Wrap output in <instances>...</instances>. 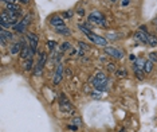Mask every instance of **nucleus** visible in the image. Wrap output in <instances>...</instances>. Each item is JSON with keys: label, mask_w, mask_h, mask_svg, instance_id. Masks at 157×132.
Here are the masks:
<instances>
[{"label": "nucleus", "mask_w": 157, "mask_h": 132, "mask_svg": "<svg viewBox=\"0 0 157 132\" xmlns=\"http://www.w3.org/2000/svg\"><path fill=\"white\" fill-rule=\"evenodd\" d=\"M90 82L96 90L103 92V90H106V88H108V78H106L105 73H102V71H98V73L94 74V76L90 78Z\"/></svg>", "instance_id": "nucleus-1"}, {"label": "nucleus", "mask_w": 157, "mask_h": 132, "mask_svg": "<svg viewBox=\"0 0 157 132\" xmlns=\"http://www.w3.org/2000/svg\"><path fill=\"white\" fill-rule=\"evenodd\" d=\"M89 20L93 22L96 24H101V26H106V22H105V18L99 14L98 11H94L89 15Z\"/></svg>", "instance_id": "nucleus-2"}, {"label": "nucleus", "mask_w": 157, "mask_h": 132, "mask_svg": "<svg viewBox=\"0 0 157 132\" xmlns=\"http://www.w3.org/2000/svg\"><path fill=\"white\" fill-rule=\"evenodd\" d=\"M27 38H28L30 49H31V51L35 54L36 49H38V43H39V38H38V35H36V34H34V32H30L28 35H27Z\"/></svg>", "instance_id": "nucleus-3"}, {"label": "nucleus", "mask_w": 157, "mask_h": 132, "mask_svg": "<svg viewBox=\"0 0 157 132\" xmlns=\"http://www.w3.org/2000/svg\"><path fill=\"white\" fill-rule=\"evenodd\" d=\"M105 54L109 55V57H111V58H114V59H121L122 57H124L122 51L117 50V49H114V47H105Z\"/></svg>", "instance_id": "nucleus-4"}, {"label": "nucleus", "mask_w": 157, "mask_h": 132, "mask_svg": "<svg viewBox=\"0 0 157 132\" xmlns=\"http://www.w3.org/2000/svg\"><path fill=\"white\" fill-rule=\"evenodd\" d=\"M61 111L62 112H73V105L67 101V98H66V96H64L63 93L61 94Z\"/></svg>", "instance_id": "nucleus-5"}, {"label": "nucleus", "mask_w": 157, "mask_h": 132, "mask_svg": "<svg viewBox=\"0 0 157 132\" xmlns=\"http://www.w3.org/2000/svg\"><path fill=\"white\" fill-rule=\"evenodd\" d=\"M89 39H90L93 43L98 44V46H102V47H106V44H108V41H106L105 38H102V36H99V35L90 34V35H89Z\"/></svg>", "instance_id": "nucleus-6"}, {"label": "nucleus", "mask_w": 157, "mask_h": 132, "mask_svg": "<svg viewBox=\"0 0 157 132\" xmlns=\"http://www.w3.org/2000/svg\"><path fill=\"white\" fill-rule=\"evenodd\" d=\"M148 36H149V34L146 32V30L140 28L138 31L136 32V38L138 39L140 42H143V43H148Z\"/></svg>", "instance_id": "nucleus-7"}, {"label": "nucleus", "mask_w": 157, "mask_h": 132, "mask_svg": "<svg viewBox=\"0 0 157 132\" xmlns=\"http://www.w3.org/2000/svg\"><path fill=\"white\" fill-rule=\"evenodd\" d=\"M62 77H63V66L62 65H58V68H56V71H55V76H54V84L55 85H58L59 82H61Z\"/></svg>", "instance_id": "nucleus-8"}, {"label": "nucleus", "mask_w": 157, "mask_h": 132, "mask_svg": "<svg viewBox=\"0 0 157 132\" xmlns=\"http://www.w3.org/2000/svg\"><path fill=\"white\" fill-rule=\"evenodd\" d=\"M51 24L54 27H55V28H58V27H64L66 26V24H64V22H63V19L62 18H59V16H54V18H51Z\"/></svg>", "instance_id": "nucleus-9"}, {"label": "nucleus", "mask_w": 157, "mask_h": 132, "mask_svg": "<svg viewBox=\"0 0 157 132\" xmlns=\"http://www.w3.org/2000/svg\"><path fill=\"white\" fill-rule=\"evenodd\" d=\"M22 47H23V44H20V43H14L11 46V50H9V53L12 54V55H16V54H20V51H22Z\"/></svg>", "instance_id": "nucleus-10"}, {"label": "nucleus", "mask_w": 157, "mask_h": 132, "mask_svg": "<svg viewBox=\"0 0 157 132\" xmlns=\"http://www.w3.org/2000/svg\"><path fill=\"white\" fill-rule=\"evenodd\" d=\"M152 70H153V62L150 59H148V61L144 62V71L145 73H150Z\"/></svg>", "instance_id": "nucleus-11"}, {"label": "nucleus", "mask_w": 157, "mask_h": 132, "mask_svg": "<svg viewBox=\"0 0 157 132\" xmlns=\"http://www.w3.org/2000/svg\"><path fill=\"white\" fill-rule=\"evenodd\" d=\"M56 30V32L58 34H61V35H64V36H69L70 34H71V31H70L69 28H67L66 26L64 27H58V28H55Z\"/></svg>", "instance_id": "nucleus-12"}, {"label": "nucleus", "mask_w": 157, "mask_h": 132, "mask_svg": "<svg viewBox=\"0 0 157 132\" xmlns=\"http://www.w3.org/2000/svg\"><path fill=\"white\" fill-rule=\"evenodd\" d=\"M6 8L8 11H16V12H20V6H17L16 3H8L6 4Z\"/></svg>", "instance_id": "nucleus-13"}, {"label": "nucleus", "mask_w": 157, "mask_h": 132, "mask_svg": "<svg viewBox=\"0 0 157 132\" xmlns=\"http://www.w3.org/2000/svg\"><path fill=\"white\" fill-rule=\"evenodd\" d=\"M12 27H14L15 31H16V32H20V34L24 31V30H26V26L22 23V20H20V22H17V23L15 24V26H12Z\"/></svg>", "instance_id": "nucleus-14"}, {"label": "nucleus", "mask_w": 157, "mask_h": 132, "mask_svg": "<svg viewBox=\"0 0 157 132\" xmlns=\"http://www.w3.org/2000/svg\"><path fill=\"white\" fill-rule=\"evenodd\" d=\"M0 36H3V38H6L7 39V41H11V39H12V36H14V35H12V32H9V31H6V30H4V28H1V31H0Z\"/></svg>", "instance_id": "nucleus-15"}, {"label": "nucleus", "mask_w": 157, "mask_h": 132, "mask_svg": "<svg viewBox=\"0 0 157 132\" xmlns=\"http://www.w3.org/2000/svg\"><path fill=\"white\" fill-rule=\"evenodd\" d=\"M148 43H149V46L156 47L157 46V38H156V35H153V34H149V36H148Z\"/></svg>", "instance_id": "nucleus-16"}, {"label": "nucleus", "mask_w": 157, "mask_h": 132, "mask_svg": "<svg viewBox=\"0 0 157 132\" xmlns=\"http://www.w3.org/2000/svg\"><path fill=\"white\" fill-rule=\"evenodd\" d=\"M79 30H81L83 34H86L87 36L90 35V34H93V31H91V30L87 27V24H79Z\"/></svg>", "instance_id": "nucleus-17"}, {"label": "nucleus", "mask_w": 157, "mask_h": 132, "mask_svg": "<svg viewBox=\"0 0 157 132\" xmlns=\"http://www.w3.org/2000/svg\"><path fill=\"white\" fill-rule=\"evenodd\" d=\"M34 62H32V58H30V59H26V63H24V70H31L34 66Z\"/></svg>", "instance_id": "nucleus-18"}, {"label": "nucleus", "mask_w": 157, "mask_h": 132, "mask_svg": "<svg viewBox=\"0 0 157 132\" xmlns=\"http://www.w3.org/2000/svg\"><path fill=\"white\" fill-rule=\"evenodd\" d=\"M46 59H47V55L44 53H41V57H39V65H42V66H44V63H46Z\"/></svg>", "instance_id": "nucleus-19"}, {"label": "nucleus", "mask_w": 157, "mask_h": 132, "mask_svg": "<svg viewBox=\"0 0 157 132\" xmlns=\"http://www.w3.org/2000/svg\"><path fill=\"white\" fill-rule=\"evenodd\" d=\"M42 70H43V66L38 63V65H36V68H35V71H34V73L36 74V76H41V74H42Z\"/></svg>", "instance_id": "nucleus-20"}, {"label": "nucleus", "mask_w": 157, "mask_h": 132, "mask_svg": "<svg viewBox=\"0 0 157 132\" xmlns=\"http://www.w3.org/2000/svg\"><path fill=\"white\" fill-rule=\"evenodd\" d=\"M30 20H31V15H27V16H24V18L22 19V23L27 27V26H28V23H30Z\"/></svg>", "instance_id": "nucleus-21"}, {"label": "nucleus", "mask_w": 157, "mask_h": 132, "mask_svg": "<svg viewBox=\"0 0 157 132\" xmlns=\"http://www.w3.org/2000/svg\"><path fill=\"white\" fill-rule=\"evenodd\" d=\"M67 49H70V43L69 42H63V43L61 44V51H66Z\"/></svg>", "instance_id": "nucleus-22"}, {"label": "nucleus", "mask_w": 157, "mask_h": 132, "mask_svg": "<svg viewBox=\"0 0 157 132\" xmlns=\"http://www.w3.org/2000/svg\"><path fill=\"white\" fill-rule=\"evenodd\" d=\"M149 59H150L152 62H157V53H154V51H153V53L149 54Z\"/></svg>", "instance_id": "nucleus-23"}, {"label": "nucleus", "mask_w": 157, "mask_h": 132, "mask_svg": "<svg viewBox=\"0 0 157 132\" xmlns=\"http://www.w3.org/2000/svg\"><path fill=\"white\" fill-rule=\"evenodd\" d=\"M47 44H48V49H50V50H54V49H55V42H54V41H48V42H47Z\"/></svg>", "instance_id": "nucleus-24"}, {"label": "nucleus", "mask_w": 157, "mask_h": 132, "mask_svg": "<svg viewBox=\"0 0 157 132\" xmlns=\"http://www.w3.org/2000/svg\"><path fill=\"white\" fill-rule=\"evenodd\" d=\"M79 46H81V49H82V50H89V46H87V44L86 43H85V42H79Z\"/></svg>", "instance_id": "nucleus-25"}, {"label": "nucleus", "mask_w": 157, "mask_h": 132, "mask_svg": "<svg viewBox=\"0 0 157 132\" xmlns=\"http://www.w3.org/2000/svg\"><path fill=\"white\" fill-rule=\"evenodd\" d=\"M116 73L119 77H126V71H124V70H116Z\"/></svg>", "instance_id": "nucleus-26"}, {"label": "nucleus", "mask_w": 157, "mask_h": 132, "mask_svg": "<svg viewBox=\"0 0 157 132\" xmlns=\"http://www.w3.org/2000/svg\"><path fill=\"white\" fill-rule=\"evenodd\" d=\"M108 69L110 71H116V65H114V63H108Z\"/></svg>", "instance_id": "nucleus-27"}, {"label": "nucleus", "mask_w": 157, "mask_h": 132, "mask_svg": "<svg viewBox=\"0 0 157 132\" xmlns=\"http://www.w3.org/2000/svg\"><path fill=\"white\" fill-rule=\"evenodd\" d=\"M0 41H1V44H3V46H6V44L8 43V41H7L6 38H3V36H0Z\"/></svg>", "instance_id": "nucleus-28"}, {"label": "nucleus", "mask_w": 157, "mask_h": 132, "mask_svg": "<svg viewBox=\"0 0 157 132\" xmlns=\"http://www.w3.org/2000/svg\"><path fill=\"white\" fill-rule=\"evenodd\" d=\"M91 96H93V97H96V98H101V94H99L98 92H94V93L91 94Z\"/></svg>", "instance_id": "nucleus-29"}, {"label": "nucleus", "mask_w": 157, "mask_h": 132, "mask_svg": "<svg viewBox=\"0 0 157 132\" xmlns=\"http://www.w3.org/2000/svg\"><path fill=\"white\" fill-rule=\"evenodd\" d=\"M74 123H75V125H79V124H81V119L79 117H77V119H74Z\"/></svg>", "instance_id": "nucleus-30"}, {"label": "nucleus", "mask_w": 157, "mask_h": 132, "mask_svg": "<svg viewBox=\"0 0 157 132\" xmlns=\"http://www.w3.org/2000/svg\"><path fill=\"white\" fill-rule=\"evenodd\" d=\"M1 1H4L6 4H8V3H16L17 0H1Z\"/></svg>", "instance_id": "nucleus-31"}, {"label": "nucleus", "mask_w": 157, "mask_h": 132, "mask_svg": "<svg viewBox=\"0 0 157 132\" xmlns=\"http://www.w3.org/2000/svg\"><path fill=\"white\" fill-rule=\"evenodd\" d=\"M67 128H69V129H73V131H77V129H78V125H69Z\"/></svg>", "instance_id": "nucleus-32"}, {"label": "nucleus", "mask_w": 157, "mask_h": 132, "mask_svg": "<svg viewBox=\"0 0 157 132\" xmlns=\"http://www.w3.org/2000/svg\"><path fill=\"white\" fill-rule=\"evenodd\" d=\"M122 4H124V6H126V4H129V0H124V1H122Z\"/></svg>", "instance_id": "nucleus-33"}, {"label": "nucleus", "mask_w": 157, "mask_h": 132, "mask_svg": "<svg viewBox=\"0 0 157 132\" xmlns=\"http://www.w3.org/2000/svg\"><path fill=\"white\" fill-rule=\"evenodd\" d=\"M78 14H79V15H83V14H85V11H83V9H79Z\"/></svg>", "instance_id": "nucleus-34"}, {"label": "nucleus", "mask_w": 157, "mask_h": 132, "mask_svg": "<svg viewBox=\"0 0 157 132\" xmlns=\"http://www.w3.org/2000/svg\"><path fill=\"white\" fill-rule=\"evenodd\" d=\"M119 132H125V129H121V131H119Z\"/></svg>", "instance_id": "nucleus-35"}, {"label": "nucleus", "mask_w": 157, "mask_h": 132, "mask_svg": "<svg viewBox=\"0 0 157 132\" xmlns=\"http://www.w3.org/2000/svg\"><path fill=\"white\" fill-rule=\"evenodd\" d=\"M110 1H117V0H110Z\"/></svg>", "instance_id": "nucleus-36"}]
</instances>
